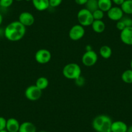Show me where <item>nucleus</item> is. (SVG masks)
Masks as SVG:
<instances>
[{"mask_svg": "<svg viewBox=\"0 0 132 132\" xmlns=\"http://www.w3.org/2000/svg\"><path fill=\"white\" fill-rule=\"evenodd\" d=\"M122 11L126 14H132V1L125 0L124 3L120 6Z\"/></svg>", "mask_w": 132, "mask_h": 132, "instance_id": "nucleus-20", "label": "nucleus"}, {"mask_svg": "<svg viewBox=\"0 0 132 132\" xmlns=\"http://www.w3.org/2000/svg\"><path fill=\"white\" fill-rule=\"evenodd\" d=\"M42 91L36 85H31L27 87L25 91V96L30 101H36L41 98Z\"/></svg>", "mask_w": 132, "mask_h": 132, "instance_id": "nucleus-5", "label": "nucleus"}, {"mask_svg": "<svg viewBox=\"0 0 132 132\" xmlns=\"http://www.w3.org/2000/svg\"><path fill=\"white\" fill-rule=\"evenodd\" d=\"M75 2L78 5H85L87 0H75Z\"/></svg>", "mask_w": 132, "mask_h": 132, "instance_id": "nucleus-30", "label": "nucleus"}, {"mask_svg": "<svg viewBox=\"0 0 132 132\" xmlns=\"http://www.w3.org/2000/svg\"><path fill=\"white\" fill-rule=\"evenodd\" d=\"M33 6L38 11H44L47 9L49 6V0H32Z\"/></svg>", "mask_w": 132, "mask_h": 132, "instance_id": "nucleus-14", "label": "nucleus"}, {"mask_svg": "<svg viewBox=\"0 0 132 132\" xmlns=\"http://www.w3.org/2000/svg\"><path fill=\"white\" fill-rule=\"evenodd\" d=\"M85 35L84 27L80 24L75 25L69 31V37L73 41H78L82 39Z\"/></svg>", "mask_w": 132, "mask_h": 132, "instance_id": "nucleus-7", "label": "nucleus"}, {"mask_svg": "<svg viewBox=\"0 0 132 132\" xmlns=\"http://www.w3.org/2000/svg\"><path fill=\"white\" fill-rule=\"evenodd\" d=\"M112 122L111 117L108 115H99L93 120L92 126L96 132H110Z\"/></svg>", "mask_w": 132, "mask_h": 132, "instance_id": "nucleus-2", "label": "nucleus"}, {"mask_svg": "<svg viewBox=\"0 0 132 132\" xmlns=\"http://www.w3.org/2000/svg\"><path fill=\"white\" fill-rule=\"evenodd\" d=\"M128 125L124 122L121 120H117L112 122L111 131L112 132H126Z\"/></svg>", "mask_w": 132, "mask_h": 132, "instance_id": "nucleus-13", "label": "nucleus"}, {"mask_svg": "<svg viewBox=\"0 0 132 132\" xmlns=\"http://www.w3.org/2000/svg\"><path fill=\"white\" fill-rule=\"evenodd\" d=\"M75 84L78 87H82V86H83L85 84L84 78L81 75L80 77H78L77 79L75 80Z\"/></svg>", "mask_w": 132, "mask_h": 132, "instance_id": "nucleus-28", "label": "nucleus"}, {"mask_svg": "<svg viewBox=\"0 0 132 132\" xmlns=\"http://www.w3.org/2000/svg\"><path fill=\"white\" fill-rule=\"evenodd\" d=\"M121 79L124 83L132 84V69H127L122 73Z\"/></svg>", "mask_w": 132, "mask_h": 132, "instance_id": "nucleus-21", "label": "nucleus"}, {"mask_svg": "<svg viewBox=\"0 0 132 132\" xmlns=\"http://www.w3.org/2000/svg\"><path fill=\"white\" fill-rule=\"evenodd\" d=\"M111 1H112L113 3L114 4L116 5L121 6V5L124 3L125 0H111Z\"/></svg>", "mask_w": 132, "mask_h": 132, "instance_id": "nucleus-31", "label": "nucleus"}, {"mask_svg": "<svg viewBox=\"0 0 132 132\" xmlns=\"http://www.w3.org/2000/svg\"><path fill=\"white\" fill-rule=\"evenodd\" d=\"M35 85L40 89H41L42 91V90L45 89L48 87V86H49V80L45 77H40V78H38L36 80Z\"/></svg>", "mask_w": 132, "mask_h": 132, "instance_id": "nucleus-19", "label": "nucleus"}, {"mask_svg": "<svg viewBox=\"0 0 132 132\" xmlns=\"http://www.w3.org/2000/svg\"><path fill=\"white\" fill-rule=\"evenodd\" d=\"M116 27L118 30H119L120 31L122 30L123 29H124L126 28L125 25H124V23L122 22V20H119V21H117L116 23Z\"/></svg>", "mask_w": 132, "mask_h": 132, "instance_id": "nucleus-29", "label": "nucleus"}, {"mask_svg": "<svg viewBox=\"0 0 132 132\" xmlns=\"http://www.w3.org/2000/svg\"><path fill=\"white\" fill-rule=\"evenodd\" d=\"M0 132H9L7 130V129H3V130H2V131H0Z\"/></svg>", "mask_w": 132, "mask_h": 132, "instance_id": "nucleus-34", "label": "nucleus"}, {"mask_svg": "<svg viewBox=\"0 0 132 132\" xmlns=\"http://www.w3.org/2000/svg\"><path fill=\"white\" fill-rule=\"evenodd\" d=\"M120 20L122 21V22L124 23V25H125L126 27H132V19L129 17H124L123 16L122 18Z\"/></svg>", "mask_w": 132, "mask_h": 132, "instance_id": "nucleus-25", "label": "nucleus"}, {"mask_svg": "<svg viewBox=\"0 0 132 132\" xmlns=\"http://www.w3.org/2000/svg\"><path fill=\"white\" fill-rule=\"evenodd\" d=\"M92 14L94 20H102L103 18L104 17V12L99 9L94 11Z\"/></svg>", "mask_w": 132, "mask_h": 132, "instance_id": "nucleus-23", "label": "nucleus"}, {"mask_svg": "<svg viewBox=\"0 0 132 132\" xmlns=\"http://www.w3.org/2000/svg\"><path fill=\"white\" fill-rule=\"evenodd\" d=\"M14 0H0V7L3 8H9L12 5Z\"/></svg>", "mask_w": 132, "mask_h": 132, "instance_id": "nucleus-24", "label": "nucleus"}, {"mask_svg": "<svg viewBox=\"0 0 132 132\" xmlns=\"http://www.w3.org/2000/svg\"><path fill=\"white\" fill-rule=\"evenodd\" d=\"M25 1H26V2H30V1H31L32 2V0H25Z\"/></svg>", "mask_w": 132, "mask_h": 132, "instance_id": "nucleus-37", "label": "nucleus"}, {"mask_svg": "<svg viewBox=\"0 0 132 132\" xmlns=\"http://www.w3.org/2000/svg\"><path fill=\"white\" fill-rule=\"evenodd\" d=\"M51 53L46 49H39L35 53V58L36 62L40 64H45L49 63L51 60Z\"/></svg>", "mask_w": 132, "mask_h": 132, "instance_id": "nucleus-8", "label": "nucleus"}, {"mask_svg": "<svg viewBox=\"0 0 132 132\" xmlns=\"http://www.w3.org/2000/svg\"><path fill=\"white\" fill-rule=\"evenodd\" d=\"M7 126V119L3 117H0V131L6 129Z\"/></svg>", "mask_w": 132, "mask_h": 132, "instance_id": "nucleus-27", "label": "nucleus"}, {"mask_svg": "<svg viewBox=\"0 0 132 132\" xmlns=\"http://www.w3.org/2000/svg\"><path fill=\"white\" fill-rule=\"evenodd\" d=\"M131 1H132V0H131Z\"/></svg>", "mask_w": 132, "mask_h": 132, "instance_id": "nucleus-40", "label": "nucleus"}, {"mask_svg": "<svg viewBox=\"0 0 132 132\" xmlns=\"http://www.w3.org/2000/svg\"><path fill=\"white\" fill-rule=\"evenodd\" d=\"M2 22H3V16L2 15V14L0 13V26L2 25Z\"/></svg>", "mask_w": 132, "mask_h": 132, "instance_id": "nucleus-32", "label": "nucleus"}, {"mask_svg": "<svg viewBox=\"0 0 132 132\" xmlns=\"http://www.w3.org/2000/svg\"><path fill=\"white\" fill-rule=\"evenodd\" d=\"M26 27L19 21L10 23L4 29V36L9 41L18 42L25 36Z\"/></svg>", "mask_w": 132, "mask_h": 132, "instance_id": "nucleus-1", "label": "nucleus"}, {"mask_svg": "<svg viewBox=\"0 0 132 132\" xmlns=\"http://www.w3.org/2000/svg\"><path fill=\"white\" fill-rule=\"evenodd\" d=\"M20 124L15 118H9L7 120L6 129L9 132H18Z\"/></svg>", "mask_w": 132, "mask_h": 132, "instance_id": "nucleus-12", "label": "nucleus"}, {"mask_svg": "<svg viewBox=\"0 0 132 132\" xmlns=\"http://www.w3.org/2000/svg\"><path fill=\"white\" fill-rule=\"evenodd\" d=\"M39 132H47V131H40Z\"/></svg>", "mask_w": 132, "mask_h": 132, "instance_id": "nucleus-38", "label": "nucleus"}, {"mask_svg": "<svg viewBox=\"0 0 132 132\" xmlns=\"http://www.w3.org/2000/svg\"><path fill=\"white\" fill-rule=\"evenodd\" d=\"M126 132H132V125L128 127Z\"/></svg>", "mask_w": 132, "mask_h": 132, "instance_id": "nucleus-33", "label": "nucleus"}, {"mask_svg": "<svg viewBox=\"0 0 132 132\" xmlns=\"http://www.w3.org/2000/svg\"><path fill=\"white\" fill-rule=\"evenodd\" d=\"M62 73L65 78L69 80H74L80 77L82 74L80 66L76 63H69L63 67Z\"/></svg>", "mask_w": 132, "mask_h": 132, "instance_id": "nucleus-3", "label": "nucleus"}, {"mask_svg": "<svg viewBox=\"0 0 132 132\" xmlns=\"http://www.w3.org/2000/svg\"><path fill=\"white\" fill-rule=\"evenodd\" d=\"M112 4L111 0H98V9L104 12H108L113 7Z\"/></svg>", "mask_w": 132, "mask_h": 132, "instance_id": "nucleus-17", "label": "nucleus"}, {"mask_svg": "<svg viewBox=\"0 0 132 132\" xmlns=\"http://www.w3.org/2000/svg\"><path fill=\"white\" fill-rule=\"evenodd\" d=\"M85 7H86V9H87L93 13L94 11L98 9V0H87V3L85 5Z\"/></svg>", "mask_w": 132, "mask_h": 132, "instance_id": "nucleus-22", "label": "nucleus"}, {"mask_svg": "<svg viewBox=\"0 0 132 132\" xmlns=\"http://www.w3.org/2000/svg\"><path fill=\"white\" fill-rule=\"evenodd\" d=\"M130 67H131V69H132V59L131 60V62H130Z\"/></svg>", "mask_w": 132, "mask_h": 132, "instance_id": "nucleus-35", "label": "nucleus"}, {"mask_svg": "<svg viewBox=\"0 0 132 132\" xmlns=\"http://www.w3.org/2000/svg\"></svg>", "mask_w": 132, "mask_h": 132, "instance_id": "nucleus-41", "label": "nucleus"}, {"mask_svg": "<svg viewBox=\"0 0 132 132\" xmlns=\"http://www.w3.org/2000/svg\"><path fill=\"white\" fill-rule=\"evenodd\" d=\"M18 132H36V127L30 122H24L20 124Z\"/></svg>", "mask_w": 132, "mask_h": 132, "instance_id": "nucleus-15", "label": "nucleus"}, {"mask_svg": "<svg viewBox=\"0 0 132 132\" xmlns=\"http://www.w3.org/2000/svg\"><path fill=\"white\" fill-rule=\"evenodd\" d=\"M120 38L122 42L127 45H132V27H126L120 31Z\"/></svg>", "mask_w": 132, "mask_h": 132, "instance_id": "nucleus-11", "label": "nucleus"}, {"mask_svg": "<svg viewBox=\"0 0 132 132\" xmlns=\"http://www.w3.org/2000/svg\"><path fill=\"white\" fill-rule=\"evenodd\" d=\"M62 0H49V6L53 8H56L61 5Z\"/></svg>", "mask_w": 132, "mask_h": 132, "instance_id": "nucleus-26", "label": "nucleus"}, {"mask_svg": "<svg viewBox=\"0 0 132 132\" xmlns=\"http://www.w3.org/2000/svg\"><path fill=\"white\" fill-rule=\"evenodd\" d=\"M92 29L96 33H102L106 29V25L102 20H94L93 22Z\"/></svg>", "mask_w": 132, "mask_h": 132, "instance_id": "nucleus-16", "label": "nucleus"}, {"mask_svg": "<svg viewBox=\"0 0 132 132\" xmlns=\"http://www.w3.org/2000/svg\"><path fill=\"white\" fill-rule=\"evenodd\" d=\"M110 132H112V131H110Z\"/></svg>", "mask_w": 132, "mask_h": 132, "instance_id": "nucleus-39", "label": "nucleus"}, {"mask_svg": "<svg viewBox=\"0 0 132 132\" xmlns=\"http://www.w3.org/2000/svg\"><path fill=\"white\" fill-rule=\"evenodd\" d=\"M15 1H16V2H21L23 0H15Z\"/></svg>", "mask_w": 132, "mask_h": 132, "instance_id": "nucleus-36", "label": "nucleus"}, {"mask_svg": "<svg viewBox=\"0 0 132 132\" xmlns=\"http://www.w3.org/2000/svg\"><path fill=\"white\" fill-rule=\"evenodd\" d=\"M109 19L114 21H118L124 16V12L119 7H112L107 12Z\"/></svg>", "mask_w": 132, "mask_h": 132, "instance_id": "nucleus-10", "label": "nucleus"}, {"mask_svg": "<svg viewBox=\"0 0 132 132\" xmlns=\"http://www.w3.org/2000/svg\"><path fill=\"white\" fill-rule=\"evenodd\" d=\"M99 54L104 59H108L112 55V49L108 45H102L99 49Z\"/></svg>", "mask_w": 132, "mask_h": 132, "instance_id": "nucleus-18", "label": "nucleus"}, {"mask_svg": "<svg viewBox=\"0 0 132 132\" xmlns=\"http://www.w3.org/2000/svg\"><path fill=\"white\" fill-rule=\"evenodd\" d=\"M18 21L25 27H30L34 24L35 18L32 14L29 12H23L19 16Z\"/></svg>", "mask_w": 132, "mask_h": 132, "instance_id": "nucleus-9", "label": "nucleus"}, {"mask_svg": "<svg viewBox=\"0 0 132 132\" xmlns=\"http://www.w3.org/2000/svg\"><path fill=\"white\" fill-rule=\"evenodd\" d=\"M98 61V55L92 49L86 51L82 57V62L86 67H92Z\"/></svg>", "mask_w": 132, "mask_h": 132, "instance_id": "nucleus-6", "label": "nucleus"}, {"mask_svg": "<svg viewBox=\"0 0 132 132\" xmlns=\"http://www.w3.org/2000/svg\"><path fill=\"white\" fill-rule=\"evenodd\" d=\"M77 19L80 25L83 27L91 26L94 21L92 12L86 8L82 9L78 11L77 14Z\"/></svg>", "mask_w": 132, "mask_h": 132, "instance_id": "nucleus-4", "label": "nucleus"}]
</instances>
